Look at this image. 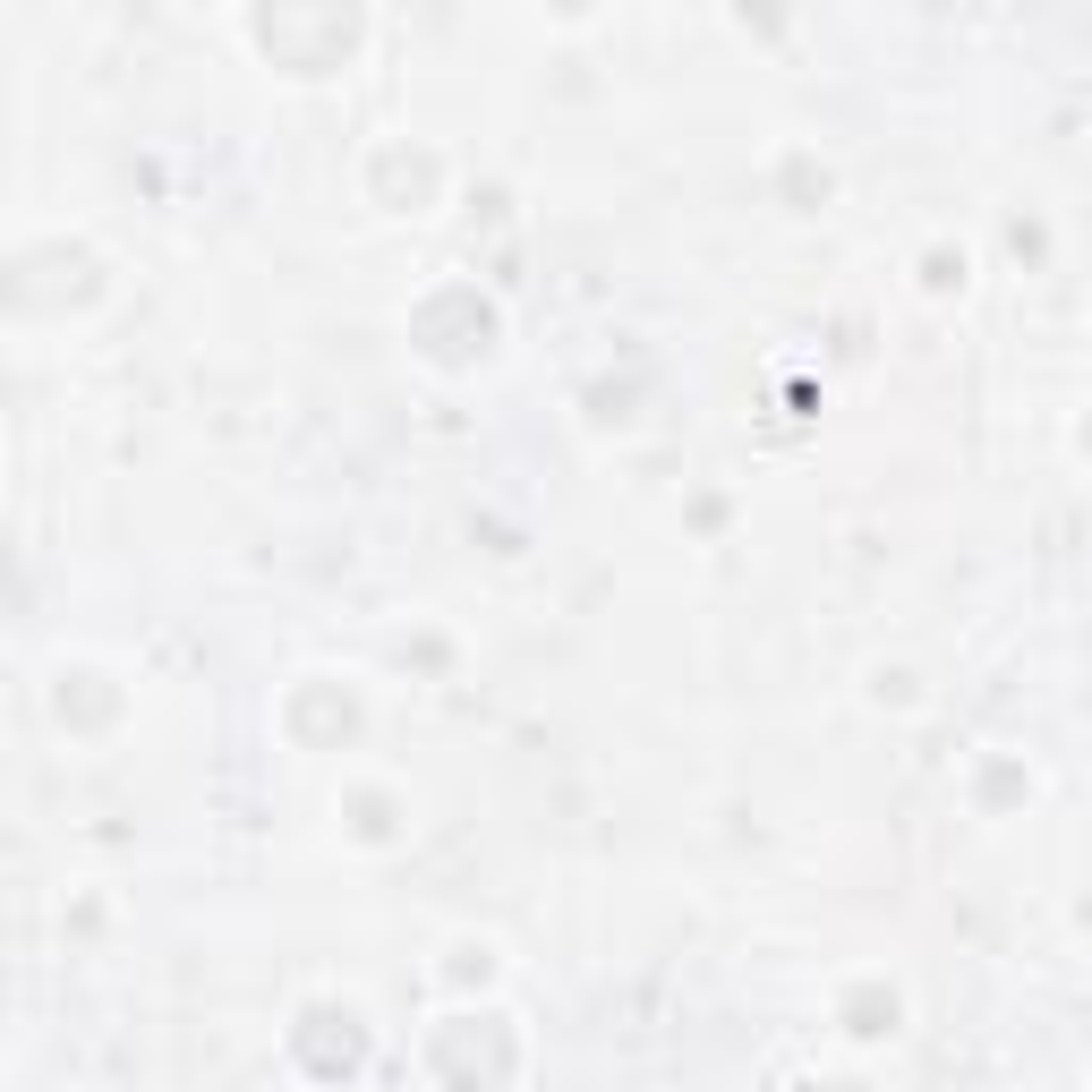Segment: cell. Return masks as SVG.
<instances>
[{"instance_id": "6da1fadb", "label": "cell", "mask_w": 1092, "mask_h": 1092, "mask_svg": "<svg viewBox=\"0 0 1092 1092\" xmlns=\"http://www.w3.org/2000/svg\"><path fill=\"white\" fill-rule=\"evenodd\" d=\"M922 291H965V248H956V256H930V274H922Z\"/></svg>"}]
</instances>
